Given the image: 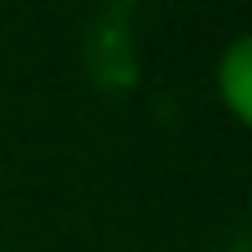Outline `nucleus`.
Segmentation results:
<instances>
[{
  "label": "nucleus",
  "instance_id": "nucleus-2",
  "mask_svg": "<svg viewBox=\"0 0 252 252\" xmlns=\"http://www.w3.org/2000/svg\"><path fill=\"white\" fill-rule=\"evenodd\" d=\"M215 89L229 117L238 126H252V37L248 33L224 47V56L215 65Z\"/></svg>",
  "mask_w": 252,
  "mask_h": 252
},
{
  "label": "nucleus",
  "instance_id": "nucleus-1",
  "mask_svg": "<svg viewBox=\"0 0 252 252\" xmlns=\"http://www.w3.org/2000/svg\"><path fill=\"white\" fill-rule=\"evenodd\" d=\"M84 61H89V80L103 94H126L135 84V37H131V5H112L98 14L84 47Z\"/></svg>",
  "mask_w": 252,
  "mask_h": 252
},
{
  "label": "nucleus",
  "instance_id": "nucleus-3",
  "mask_svg": "<svg viewBox=\"0 0 252 252\" xmlns=\"http://www.w3.org/2000/svg\"><path fill=\"white\" fill-rule=\"evenodd\" d=\"M224 252H252V243H248V238H234V243H229Z\"/></svg>",
  "mask_w": 252,
  "mask_h": 252
}]
</instances>
